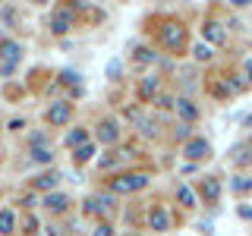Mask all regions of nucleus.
Masks as SVG:
<instances>
[{
    "label": "nucleus",
    "instance_id": "17",
    "mask_svg": "<svg viewBox=\"0 0 252 236\" xmlns=\"http://www.w3.org/2000/svg\"><path fill=\"white\" fill-rule=\"evenodd\" d=\"M54 186H57V173H44L35 179V189H54Z\"/></svg>",
    "mask_w": 252,
    "mask_h": 236
},
{
    "label": "nucleus",
    "instance_id": "22",
    "mask_svg": "<svg viewBox=\"0 0 252 236\" xmlns=\"http://www.w3.org/2000/svg\"><path fill=\"white\" fill-rule=\"evenodd\" d=\"M136 60H139V63H152L155 57H152V51H139V54H136Z\"/></svg>",
    "mask_w": 252,
    "mask_h": 236
},
{
    "label": "nucleus",
    "instance_id": "15",
    "mask_svg": "<svg viewBox=\"0 0 252 236\" xmlns=\"http://www.w3.org/2000/svg\"><path fill=\"white\" fill-rule=\"evenodd\" d=\"M177 199H180V205L192 208V205H195V192H192L189 186H180V189H177Z\"/></svg>",
    "mask_w": 252,
    "mask_h": 236
},
{
    "label": "nucleus",
    "instance_id": "19",
    "mask_svg": "<svg viewBox=\"0 0 252 236\" xmlns=\"http://www.w3.org/2000/svg\"><path fill=\"white\" fill-rule=\"evenodd\" d=\"M32 161L47 164V161H51V151H47V148H32Z\"/></svg>",
    "mask_w": 252,
    "mask_h": 236
},
{
    "label": "nucleus",
    "instance_id": "18",
    "mask_svg": "<svg viewBox=\"0 0 252 236\" xmlns=\"http://www.w3.org/2000/svg\"><path fill=\"white\" fill-rule=\"evenodd\" d=\"M92 157H94V145H89V142H85L82 148H76V161H79V164L92 161Z\"/></svg>",
    "mask_w": 252,
    "mask_h": 236
},
{
    "label": "nucleus",
    "instance_id": "11",
    "mask_svg": "<svg viewBox=\"0 0 252 236\" xmlns=\"http://www.w3.org/2000/svg\"><path fill=\"white\" fill-rule=\"evenodd\" d=\"M155 91H158V79L155 76H148L145 82L139 85V94H142V101H148V98H155Z\"/></svg>",
    "mask_w": 252,
    "mask_h": 236
},
{
    "label": "nucleus",
    "instance_id": "6",
    "mask_svg": "<svg viewBox=\"0 0 252 236\" xmlns=\"http://www.w3.org/2000/svg\"><path fill=\"white\" fill-rule=\"evenodd\" d=\"M173 107L180 110V117H183V123H195V120H199V110H195V104H192L189 98H180V101H177Z\"/></svg>",
    "mask_w": 252,
    "mask_h": 236
},
{
    "label": "nucleus",
    "instance_id": "20",
    "mask_svg": "<svg viewBox=\"0 0 252 236\" xmlns=\"http://www.w3.org/2000/svg\"><path fill=\"white\" fill-rule=\"evenodd\" d=\"M249 189H252V179H246V177L233 179V192H249Z\"/></svg>",
    "mask_w": 252,
    "mask_h": 236
},
{
    "label": "nucleus",
    "instance_id": "14",
    "mask_svg": "<svg viewBox=\"0 0 252 236\" xmlns=\"http://www.w3.org/2000/svg\"><path fill=\"white\" fill-rule=\"evenodd\" d=\"M205 38H208V41H224V29L218 26V22H208V26H205Z\"/></svg>",
    "mask_w": 252,
    "mask_h": 236
},
{
    "label": "nucleus",
    "instance_id": "13",
    "mask_svg": "<svg viewBox=\"0 0 252 236\" xmlns=\"http://www.w3.org/2000/svg\"><path fill=\"white\" fill-rule=\"evenodd\" d=\"M44 205H47L51 211H63V208H66V195H60V192H51V195L44 199Z\"/></svg>",
    "mask_w": 252,
    "mask_h": 236
},
{
    "label": "nucleus",
    "instance_id": "1",
    "mask_svg": "<svg viewBox=\"0 0 252 236\" xmlns=\"http://www.w3.org/2000/svg\"><path fill=\"white\" fill-rule=\"evenodd\" d=\"M148 183L145 173H123V177H114V183H110V192L114 195H126V192H136Z\"/></svg>",
    "mask_w": 252,
    "mask_h": 236
},
{
    "label": "nucleus",
    "instance_id": "10",
    "mask_svg": "<svg viewBox=\"0 0 252 236\" xmlns=\"http://www.w3.org/2000/svg\"><path fill=\"white\" fill-rule=\"evenodd\" d=\"M202 195L208 202H218V195H220V186L215 183V179H202Z\"/></svg>",
    "mask_w": 252,
    "mask_h": 236
},
{
    "label": "nucleus",
    "instance_id": "12",
    "mask_svg": "<svg viewBox=\"0 0 252 236\" xmlns=\"http://www.w3.org/2000/svg\"><path fill=\"white\" fill-rule=\"evenodd\" d=\"M85 142H89V132H85V129H73V132L66 136V145H69V148H82Z\"/></svg>",
    "mask_w": 252,
    "mask_h": 236
},
{
    "label": "nucleus",
    "instance_id": "24",
    "mask_svg": "<svg viewBox=\"0 0 252 236\" xmlns=\"http://www.w3.org/2000/svg\"><path fill=\"white\" fill-rule=\"evenodd\" d=\"M117 73H120V63L110 60V63H107V76H117Z\"/></svg>",
    "mask_w": 252,
    "mask_h": 236
},
{
    "label": "nucleus",
    "instance_id": "4",
    "mask_svg": "<svg viewBox=\"0 0 252 236\" xmlns=\"http://www.w3.org/2000/svg\"><path fill=\"white\" fill-rule=\"evenodd\" d=\"M69 117H73V107H69L66 101H57V104L47 110V120H51L54 126H63V123L69 120Z\"/></svg>",
    "mask_w": 252,
    "mask_h": 236
},
{
    "label": "nucleus",
    "instance_id": "25",
    "mask_svg": "<svg viewBox=\"0 0 252 236\" xmlns=\"http://www.w3.org/2000/svg\"><path fill=\"white\" fill-rule=\"evenodd\" d=\"M110 233H114V230H110V227H107V224H101V227H98V230H94V236H110Z\"/></svg>",
    "mask_w": 252,
    "mask_h": 236
},
{
    "label": "nucleus",
    "instance_id": "7",
    "mask_svg": "<svg viewBox=\"0 0 252 236\" xmlns=\"http://www.w3.org/2000/svg\"><path fill=\"white\" fill-rule=\"evenodd\" d=\"M51 26H54L57 35H63V31L73 26V13H69V10H57V13H54V19H51Z\"/></svg>",
    "mask_w": 252,
    "mask_h": 236
},
{
    "label": "nucleus",
    "instance_id": "8",
    "mask_svg": "<svg viewBox=\"0 0 252 236\" xmlns=\"http://www.w3.org/2000/svg\"><path fill=\"white\" fill-rule=\"evenodd\" d=\"M98 142H104V145L117 142V123L114 120H104V123L98 126Z\"/></svg>",
    "mask_w": 252,
    "mask_h": 236
},
{
    "label": "nucleus",
    "instance_id": "27",
    "mask_svg": "<svg viewBox=\"0 0 252 236\" xmlns=\"http://www.w3.org/2000/svg\"><path fill=\"white\" fill-rule=\"evenodd\" d=\"M243 69H246V76H249V82H252V60H246V63H243Z\"/></svg>",
    "mask_w": 252,
    "mask_h": 236
},
{
    "label": "nucleus",
    "instance_id": "26",
    "mask_svg": "<svg viewBox=\"0 0 252 236\" xmlns=\"http://www.w3.org/2000/svg\"><path fill=\"white\" fill-rule=\"evenodd\" d=\"M240 217H246V220H252V208H243V205H240Z\"/></svg>",
    "mask_w": 252,
    "mask_h": 236
},
{
    "label": "nucleus",
    "instance_id": "16",
    "mask_svg": "<svg viewBox=\"0 0 252 236\" xmlns=\"http://www.w3.org/2000/svg\"><path fill=\"white\" fill-rule=\"evenodd\" d=\"M13 224H16L13 211H0V233H13Z\"/></svg>",
    "mask_w": 252,
    "mask_h": 236
},
{
    "label": "nucleus",
    "instance_id": "21",
    "mask_svg": "<svg viewBox=\"0 0 252 236\" xmlns=\"http://www.w3.org/2000/svg\"><path fill=\"white\" fill-rule=\"evenodd\" d=\"M195 57H199V60H208V57H211V51H208L205 44H199V47H195Z\"/></svg>",
    "mask_w": 252,
    "mask_h": 236
},
{
    "label": "nucleus",
    "instance_id": "5",
    "mask_svg": "<svg viewBox=\"0 0 252 236\" xmlns=\"http://www.w3.org/2000/svg\"><path fill=\"white\" fill-rule=\"evenodd\" d=\"M148 224H152V230H158V233H164L170 227V214L161 208V205H155L152 208V217H148Z\"/></svg>",
    "mask_w": 252,
    "mask_h": 236
},
{
    "label": "nucleus",
    "instance_id": "2",
    "mask_svg": "<svg viewBox=\"0 0 252 236\" xmlns=\"http://www.w3.org/2000/svg\"><path fill=\"white\" fill-rule=\"evenodd\" d=\"M161 41L170 47V51H180L183 47V41H186V29L180 26V22H167V26L161 29Z\"/></svg>",
    "mask_w": 252,
    "mask_h": 236
},
{
    "label": "nucleus",
    "instance_id": "3",
    "mask_svg": "<svg viewBox=\"0 0 252 236\" xmlns=\"http://www.w3.org/2000/svg\"><path fill=\"white\" fill-rule=\"evenodd\" d=\"M208 154H211V145L205 139H189L186 142V157L189 161H205Z\"/></svg>",
    "mask_w": 252,
    "mask_h": 236
},
{
    "label": "nucleus",
    "instance_id": "23",
    "mask_svg": "<svg viewBox=\"0 0 252 236\" xmlns=\"http://www.w3.org/2000/svg\"><path fill=\"white\" fill-rule=\"evenodd\" d=\"M173 104H177V101L167 98V94H161V98H158V107H173Z\"/></svg>",
    "mask_w": 252,
    "mask_h": 236
},
{
    "label": "nucleus",
    "instance_id": "9",
    "mask_svg": "<svg viewBox=\"0 0 252 236\" xmlns=\"http://www.w3.org/2000/svg\"><path fill=\"white\" fill-rule=\"evenodd\" d=\"M0 54H3V60H19V54H22V47L19 44H16V41H3V44H0Z\"/></svg>",
    "mask_w": 252,
    "mask_h": 236
}]
</instances>
